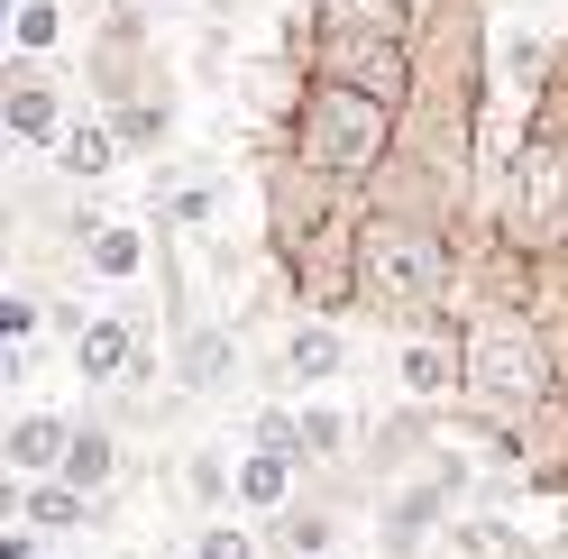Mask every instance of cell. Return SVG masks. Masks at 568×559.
Returning <instances> with one entry per match:
<instances>
[{"mask_svg":"<svg viewBox=\"0 0 568 559\" xmlns=\"http://www.w3.org/2000/svg\"><path fill=\"white\" fill-rule=\"evenodd\" d=\"M303 148L322 156V165H339V174H367V165H376V148H385V101H367V92L331 83L322 101H312Z\"/></svg>","mask_w":568,"mask_h":559,"instance_id":"6da1fadb","label":"cell"},{"mask_svg":"<svg viewBox=\"0 0 568 559\" xmlns=\"http://www.w3.org/2000/svg\"><path fill=\"white\" fill-rule=\"evenodd\" d=\"M468 386L495 404V413H514L550 386V367H541V348H531L523 322H477V348H468Z\"/></svg>","mask_w":568,"mask_h":559,"instance_id":"7a4b0ae2","label":"cell"},{"mask_svg":"<svg viewBox=\"0 0 568 559\" xmlns=\"http://www.w3.org/2000/svg\"><path fill=\"white\" fill-rule=\"evenodd\" d=\"M367 285H376L385 303L422 312V303L440 294V238H422V230H404V221L367 230Z\"/></svg>","mask_w":568,"mask_h":559,"instance_id":"3957f363","label":"cell"},{"mask_svg":"<svg viewBox=\"0 0 568 559\" xmlns=\"http://www.w3.org/2000/svg\"><path fill=\"white\" fill-rule=\"evenodd\" d=\"M514 221L531 238H568V148H531L523 184H514Z\"/></svg>","mask_w":568,"mask_h":559,"instance_id":"277c9868","label":"cell"},{"mask_svg":"<svg viewBox=\"0 0 568 559\" xmlns=\"http://www.w3.org/2000/svg\"><path fill=\"white\" fill-rule=\"evenodd\" d=\"M239 496L247 505H284V449H257V459L239 468Z\"/></svg>","mask_w":568,"mask_h":559,"instance_id":"5b68a950","label":"cell"},{"mask_svg":"<svg viewBox=\"0 0 568 559\" xmlns=\"http://www.w3.org/2000/svg\"><path fill=\"white\" fill-rule=\"evenodd\" d=\"M64 468H74V486H101V477H111V440L74 431V440H64Z\"/></svg>","mask_w":568,"mask_h":559,"instance_id":"8992f818","label":"cell"},{"mask_svg":"<svg viewBox=\"0 0 568 559\" xmlns=\"http://www.w3.org/2000/svg\"><path fill=\"white\" fill-rule=\"evenodd\" d=\"M120 358H129V322H92V331H83V367H92V376H111Z\"/></svg>","mask_w":568,"mask_h":559,"instance_id":"52a82bcc","label":"cell"},{"mask_svg":"<svg viewBox=\"0 0 568 559\" xmlns=\"http://www.w3.org/2000/svg\"><path fill=\"white\" fill-rule=\"evenodd\" d=\"M138 248H148L138 230H101V238H92V266H101V275H138Z\"/></svg>","mask_w":568,"mask_h":559,"instance_id":"ba28073f","label":"cell"},{"mask_svg":"<svg viewBox=\"0 0 568 559\" xmlns=\"http://www.w3.org/2000/svg\"><path fill=\"white\" fill-rule=\"evenodd\" d=\"M10 120H19L28 138H47V129H55V92H47V83H19V101H10Z\"/></svg>","mask_w":568,"mask_h":559,"instance_id":"9c48e42d","label":"cell"},{"mask_svg":"<svg viewBox=\"0 0 568 559\" xmlns=\"http://www.w3.org/2000/svg\"><path fill=\"white\" fill-rule=\"evenodd\" d=\"M440 376H449V358H440L432 339H422V348H404V386H413V395H440Z\"/></svg>","mask_w":568,"mask_h":559,"instance_id":"30bf717a","label":"cell"},{"mask_svg":"<svg viewBox=\"0 0 568 559\" xmlns=\"http://www.w3.org/2000/svg\"><path fill=\"white\" fill-rule=\"evenodd\" d=\"M64 165H74V174H101V165H111V129H74V138H64Z\"/></svg>","mask_w":568,"mask_h":559,"instance_id":"8fae6325","label":"cell"},{"mask_svg":"<svg viewBox=\"0 0 568 559\" xmlns=\"http://www.w3.org/2000/svg\"><path fill=\"white\" fill-rule=\"evenodd\" d=\"M10 449H19L28 468H47V459H64V431H55V423H19V440H10Z\"/></svg>","mask_w":568,"mask_h":559,"instance_id":"7c38bea8","label":"cell"},{"mask_svg":"<svg viewBox=\"0 0 568 559\" xmlns=\"http://www.w3.org/2000/svg\"><path fill=\"white\" fill-rule=\"evenodd\" d=\"M184 376H193V386H221V376H230V339H193Z\"/></svg>","mask_w":568,"mask_h":559,"instance_id":"4fadbf2b","label":"cell"},{"mask_svg":"<svg viewBox=\"0 0 568 559\" xmlns=\"http://www.w3.org/2000/svg\"><path fill=\"white\" fill-rule=\"evenodd\" d=\"M294 367H303V376L339 367V339H331V331H303V339H294Z\"/></svg>","mask_w":568,"mask_h":559,"instance_id":"5bb4252c","label":"cell"},{"mask_svg":"<svg viewBox=\"0 0 568 559\" xmlns=\"http://www.w3.org/2000/svg\"><path fill=\"white\" fill-rule=\"evenodd\" d=\"M19 47H55V10H47V0H28V10H19Z\"/></svg>","mask_w":568,"mask_h":559,"instance_id":"9a60e30c","label":"cell"},{"mask_svg":"<svg viewBox=\"0 0 568 559\" xmlns=\"http://www.w3.org/2000/svg\"><path fill=\"white\" fill-rule=\"evenodd\" d=\"M193 559H247V541H239V532H211V541H202Z\"/></svg>","mask_w":568,"mask_h":559,"instance_id":"2e32d148","label":"cell"}]
</instances>
